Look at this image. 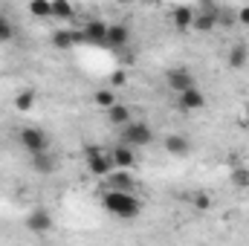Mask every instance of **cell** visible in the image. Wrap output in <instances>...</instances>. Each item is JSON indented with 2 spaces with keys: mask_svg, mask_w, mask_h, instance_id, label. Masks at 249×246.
Wrapping results in <instances>:
<instances>
[{
  "mask_svg": "<svg viewBox=\"0 0 249 246\" xmlns=\"http://www.w3.org/2000/svg\"><path fill=\"white\" fill-rule=\"evenodd\" d=\"M35 90H20L18 96H15V110H20V113H29L32 107H35Z\"/></svg>",
  "mask_w": 249,
  "mask_h": 246,
  "instance_id": "obj_18",
  "label": "cell"
},
{
  "mask_svg": "<svg viewBox=\"0 0 249 246\" xmlns=\"http://www.w3.org/2000/svg\"><path fill=\"white\" fill-rule=\"evenodd\" d=\"M72 15H75V9H72L70 0H53V18H58V20H72Z\"/></svg>",
  "mask_w": 249,
  "mask_h": 246,
  "instance_id": "obj_20",
  "label": "cell"
},
{
  "mask_svg": "<svg viewBox=\"0 0 249 246\" xmlns=\"http://www.w3.org/2000/svg\"><path fill=\"white\" fill-rule=\"evenodd\" d=\"M29 165H32V171H35V174H41V177H50V174H55V168H58V159H55V154L38 151V154H29Z\"/></svg>",
  "mask_w": 249,
  "mask_h": 246,
  "instance_id": "obj_9",
  "label": "cell"
},
{
  "mask_svg": "<svg viewBox=\"0 0 249 246\" xmlns=\"http://www.w3.org/2000/svg\"><path fill=\"white\" fill-rule=\"evenodd\" d=\"M110 84H113V87H122V84H127V72H124V70H116V72L110 75Z\"/></svg>",
  "mask_w": 249,
  "mask_h": 246,
  "instance_id": "obj_26",
  "label": "cell"
},
{
  "mask_svg": "<svg viewBox=\"0 0 249 246\" xmlns=\"http://www.w3.org/2000/svg\"><path fill=\"white\" fill-rule=\"evenodd\" d=\"M20 145L26 148V154H38L50 148V136L41 127H20Z\"/></svg>",
  "mask_w": 249,
  "mask_h": 246,
  "instance_id": "obj_4",
  "label": "cell"
},
{
  "mask_svg": "<svg viewBox=\"0 0 249 246\" xmlns=\"http://www.w3.org/2000/svg\"><path fill=\"white\" fill-rule=\"evenodd\" d=\"M229 180L235 188H249V168H232V174H229Z\"/></svg>",
  "mask_w": 249,
  "mask_h": 246,
  "instance_id": "obj_22",
  "label": "cell"
},
{
  "mask_svg": "<svg viewBox=\"0 0 249 246\" xmlns=\"http://www.w3.org/2000/svg\"><path fill=\"white\" fill-rule=\"evenodd\" d=\"M165 151H168L171 157H188L191 142H188L186 136H180V133H168V136H165Z\"/></svg>",
  "mask_w": 249,
  "mask_h": 246,
  "instance_id": "obj_13",
  "label": "cell"
},
{
  "mask_svg": "<svg viewBox=\"0 0 249 246\" xmlns=\"http://www.w3.org/2000/svg\"><path fill=\"white\" fill-rule=\"evenodd\" d=\"M127 41H130V29H127L124 23H113V26H107V47L122 50V47H127Z\"/></svg>",
  "mask_w": 249,
  "mask_h": 246,
  "instance_id": "obj_11",
  "label": "cell"
},
{
  "mask_svg": "<svg viewBox=\"0 0 249 246\" xmlns=\"http://www.w3.org/2000/svg\"><path fill=\"white\" fill-rule=\"evenodd\" d=\"M107 26L110 23H105V20H99V18H93V20H87L84 23V41L87 44H96V47H107Z\"/></svg>",
  "mask_w": 249,
  "mask_h": 246,
  "instance_id": "obj_7",
  "label": "cell"
},
{
  "mask_svg": "<svg viewBox=\"0 0 249 246\" xmlns=\"http://www.w3.org/2000/svg\"><path fill=\"white\" fill-rule=\"evenodd\" d=\"M171 23L177 26V29H191V23H194V9H188V6H177L174 12H171Z\"/></svg>",
  "mask_w": 249,
  "mask_h": 246,
  "instance_id": "obj_16",
  "label": "cell"
},
{
  "mask_svg": "<svg viewBox=\"0 0 249 246\" xmlns=\"http://www.w3.org/2000/svg\"><path fill=\"white\" fill-rule=\"evenodd\" d=\"M29 12L32 18H53V0H29Z\"/></svg>",
  "mask_w": 249,
  "mask_h": 246,
  "instance_id": "obj_19",
  "label": "cell"
},
{
  "mask_svg": "<svg viewBox=\"0 0 249 246\" xmlns=\"http://www.w3.org/2000/svg\"><path fill=\"white\" fill-rule=\"evenodd\" d=\"M105 180H107V185H110V188H122V191H133V185H136L127 168H113Z\"/></svg>",
  "mask_w": 249,
  "mask_h": 246,
  "instance_id": "obj_12",
  "label": "cell"
},
{
  "mask_svg": "<svg viewBox=\"0 0 249 246\" xmlns=\"http://www.w3.org/2000/svg\"><path fill=\"white\" fill-rule=\"evenodd\" d=\"M238 20H241L244 26H249V6H244V9L238 12Z\"/></svg>",
  "mask_w": 249,
  "mask_h": 246,
  "instance_id": "obj_27",
  "label": "cell"
},
{
  "mask_svg": "<svg viewBox=\"0 0 249 246\" xmlns=\"http://www.w3.org/2000/svg\"><path fill=\"white\" fill-rule=\"evenodd\" d=\"M249 61V47L247 44H232V50H229V55H226V64L232 67V70H241V67H247Z\"/></svg>",
  "mask_w": 249,
  "mask_h": 246,
  "instance_id": "obj_15",
  "label": "cell"
},
{
  "mask_svg": "<svg viewBox=\"0 0 249 246\" xmlns=\"http://www.w3.org/2000/svg\"><path fill=\"white\" fill-rule=\"evenodd\" d=\"M53 214L47 211V209H35V211H29L26 214V229L29 232H35V235H47V232H53Z\"/></svg>",
  "mask_w": 249,
  "mask_h": 246,
  "instance_id": "obj_8",
  "label": "cell"
},
{
  "mask_svg": "<svg viewBox=\"0 0 249 246\" xmlns=\"http://www.w3.org/2000/svg\"><path fill=\"white\" fill-rule=\"evenodd\" d=\"M165 81H168V90H171V93H183V90H188V87L197 84V78L191 75V70H186V67L168 70V72H165Z\"/></svg>",
  "mask_w": 249,
  "mask_h": 246,
  "instance_id": "obj_6",
  "label": "cell"
},
{
  "mask_svg": "<svg viewBox=\"0 0 249 246\" xmlns=\"http://www.w3.org/2000/svg\"><path fill=\"white\" fill-rule=\"evenodd\" d=\"M244 124L249 127V102H247V122H244Z\"/></svg>",
  "mask_w": 249,
  "mask_h": 246,
  "instance_id": "obj_28",
  "label": "cell"
},
{
  "mask_svg": "<svg viewBox=\"0 0 249 246\" xmlns=\"http://www.w3.org/2000/svg\"><path fill=\"white\" fill-rule=\"evenodd\" d=\"M107 122L116 124V127L127 124V122H130V107H127V105H119V102H116V105H110V107H107Z\"/></svg>",
  "mask_w": 249,
  "mask_h": 246,
  "instance_id": "obj_17",
  "label": "cell"
},
{
  "mask_svg": "<svg viewBox=\"0 0 249 246\" xmlns=\"http://www.w3.org/2000/svg\"><path fill=\"white\" fill-rule=\"evenodd\" d=\"M110 159H113V168H127V171H130V168L136 165V154H133V148L124 145V142L110 151Z\"/></svg>",
  "mask_w": 249,
  "mask_h": 246,
  "instance_id": "obj_10",
  "label": "cell"
},
{
  "mask_svg": "<svg viewBox=\"0 0 249 246\" xmlns=\"http://www.w3.org/2000/svg\"><path fill=\"white\" fill-rule=\"evenodd\" d=\"M93 102H96L99 107H105V110H107L110 105H116V96H113V90H107V87H105V90H96Z\"/></svg>",
  "mask_w": 249,
  "mask_h": 246,
  "instance_id": "obj_23",
  "label": "cell"
},
{
  "mask_svg": "<svg viewBox=\"0 0 249 246\" xmlns=\"http://www.w3.org/2000/svg\"><path fill=\"white\" fill-rule=\"evenodd\" d=\"M191 206H194L197 211H209V209H212V197H209L206 191H197V194L191 197Z\"/></svg>",
  "mask_w": 249,
  "mask_h": 246,
  "instance_id": "obj_24",
  "label": "cell"
},
{
  "mask_svg": "<svg viewBox=\"0 0 249 246\" xmlns=\"http://www.w3.org/2000/svg\"><path fill=\"white\" fill-rule=\"evenodd\" d=\"M177 107H180L183 113H197V110H203V107H206L203 90L194 84V87H188V90H183V93H177Z\"/></svg>",
  "mask_w": 249,
  "mask_h": 246,
  "instance_id": "obj_5",
  "label": "cell"
},
{
  "mask_svg": "<svg viewBox=\"0 0 249 246\" xmlns=\"http://www.w3.org/2000/svg\"><path fill=\"white\" fill-rule=\"evenodd\" d=\"M119 3H133V0H119Z\"/></svg>",
  "mask_w": 249,
  "mask_h": 246,
  "instance_id": "obj_29",
  "label": "cell"
},
{
  "mask_svg": "<svg viewBox=\"0 0 249 246\" xmlns=\"http://www.w3.org/2000/svg\"><path fill=\"white\" fill-rule=\"evenodd\" d=\"M122 142L130 148H142V145H151L154 142V127L148 122H130L122 124Z\"/></svg>",
  "mask_w": 249,
  "mask_h": 246,
  "instance_id": "obj_2",
  "label": "cell"
},
{
  "mask_svg": "<svg viewBox=\"0 0 249 246\" xmlns=\"http://www.w3.org/2000/svg\"><path fill=\"white\" fill-rule=\"evenodd\" d=\"M84 159H87V171L93 174V177H107L110 171H113V159H110V151H102V148H96V145H90L87 151H84Z\"/></svg>",
  "mask_w": 249,
  "mask_h": 246,
  "instance_id": "obj_3",
  "label": "cell"
},
{
  "mask_svg": "<svg viewBox=\"0 0 249 246\" xmlns=\"http://www.w3.org/2000/svg\"><path fill=\"white\" fill-rule=\"evenodd\" d=\"M15 38V29H12V23L3 18V12H0V44H6V41H12Z\"/></svg>",
  "mask_w": 249,
  "mask_h": 246,
  "instance_id": "obj_25",
  "label": "cell"
},
{
  "mask_svg": "<svg viewBox=\"0 0 249 246\" xmlns=\"http://www.w3.org/2000/svg\"><path fill=\"white\" fill-rule=\"evenodd\" d=\"M102 203H105V209H107L113 217H122V220H133V217H139V211H142L139 197H136L133 191H122V188H107L105 197H102Z\"/></svg>",
  "mask_w": 249,
  "mask_h": 246,
  "instance_id": "obj_1",
  "label": "cell"
},
{
  "mask_svg": "<svg viewBox=\"0 0 249 246\" xmlns=\"http://www.w3.org/2000/svg\"><path fill=\"white\" fill-rule=\"evenodd\" d=\"M214 26H217V12H194V23H191L194 32H212Z\"/></svg>",
  "mask_w": 249,
  "mask_h": 246,
  "instance_id": "obj_14",
  "label": "cell"
},
{
  "mask_svg": "<svg viewBox=\"0 0 249 246\" xmlns=\"http://www.w3.org/2000/svg\"><path fill=\"white\" fill-rule=\"evenodd\" d=\"M53 47H55V50H70V47H75L72 32H67V29H55V32H53Z\"/></svg>",
  "mask_w": 249,
  "mask_h": 246,
  "instance_id": "obj_21",
  "label": "cell"
}]
</instances>
